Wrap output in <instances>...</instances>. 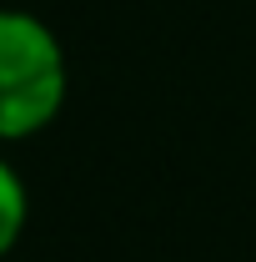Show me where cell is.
Returning a JSON list of instances; mask_svg holds the SVG:
<instances>
[{
	"instance_id": "1",
	"label": "cell",
	"mask_w": 256,
	"mask_h": 262,
	"mask_svg": "<svg viewBox=\"0 0 256 262\" xmlns=\"http://www.w3.org/2000/svg\"><path fill=\"white\" fill-rule=\"evenodd\" d=\"M65 101V51L25 10H0V141L35 136Z\"/></svg>"
},
{
	"instance_id": "2",
	"label": "cell",
	"mask_w": 256,
	"mask_h": 262,
	"mask_svg": "<svg viewBox=\"0 0 256 262\" xmlns=\"http://www.w3.org/2000/svg\"><path fill=\"white\" fill-rule=\"evenodd\" d=\"M25 232V182L0 162V257L20 242Z\"/></svg>"
}]
</instances>
